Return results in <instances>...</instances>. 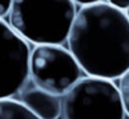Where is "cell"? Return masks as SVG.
<instances>
[{
    "instance_id": "5b68a950",
    "label": "cell",
    "mask_w": 129,
    "mask_h": 119,
    "mask_svg": "<svg viewBox=\"0 0 129 119\" xmlns=\"http://www.w3.org/2000/svg\"><path fill=\"white\" fill-rule=\"evenodd\" d=\"M28 43L0 18V99L17 95L29 79L32 51Z\"/></svg>"
},
{
    "instance_id": "6da1fadb",
    "label": "cell",
    "mask_w": 129,
    "mask_h": 119,
    "mask_svg": "<svg viewBox=\"0 0 129 119\" xmlns=\"http://www.w3.org/2000/svg\"><path fill=\"white\" fill-rule=\"evenodd\" d=\"M67 43L86 75L114 80L129 69V19L109 3L82 5Z\"/></svg>"
},
{
    "instance_id": "9c48e42d",
    "label": "cell",
    "mask_w": 129,
    "mask_h": 119,
    "mask_svg": "<svg viewBox=\"0 0 129 119\" xmlns=\"http://www.w3.org/2000/svg\"><path fill=\"white\" fill-rule=\"evenodd\" d=\"M13 0H0V18H4L9 14Z\"/></svg>"
},
{
    "instance_id": "277c9868",
    "label": "cell",
    "mask_w": 129,
    "mask_h": 119,
    "mask_svg": "<svg viewBox=\"0 0 129 119\" xmlns=\"http://www.w3.org/2000/svg\"><path fill=\"white\" fill-rule=\"evenodd\" d=\"M82 72L74 53L62 44H36L30 52L29 77L53 94H66L82 77Z\"/></svg>"
},
{
    "instance_id": "3957f363",
    "label": "cell",
    "mask_w": 129,
    "mask_h": 119,
    "mask_svg": "<svg viewBox=\"0 0 129 119\" xmlns=\"http://www.w3.org/2000/svg\"><path fill=\"white\" fill-rule=\"evenodd\" d=\"M119 87L110 79L81 77L62 95V119H124Z\"/></svg>"
},
{
    "instance_id": "7c38bea8",
    "label": "cell",
    "mask_w": 129,
    "mask_h": 119,
    "mask_svg": "<svg viewBox=\"0 0 129 119\" xmlns=\"http://www.w3.org/2000/svg\"><path fill=\"white\" fill-rule=\"evenodd\" d=\"M125 14H126V17H128V19H129V8L125 10Z\"/></svg>"
},
{
    "instance_id": "30bf717a",
    "label": "cell",
    "mask_w": 129,
    "mask_h": 119,
    "mask_svg": "<svg viewBox=\"0 0 129 119\" xmlns=\"http://www.w3.org/2000/svg\"><path fill=\"white\" fill-rule=\"evenodd\" d=\"M108 3L118 9L124 10V12L129 8V0H108Z\"/></svg>"
},
{
    "instance_id": "7a4b0ae2",
    "label": "cell",
    "mask_w": 129,
    "mask_h": 119,
    "mask_svg": "<svg viewBox=\"0 0 129 119\" xmlns=\"http://www.w3.org/2000/svg\"><path fill=\"white\" fill-rule=\"evenodd\" d=\"M74 0H13L9 24L33 44H62L76 18Z\"/></svg>"
},
{
    "instance_id": "52a82bcc",
    "label": "cell",
    "mask_w": 129,
    "mask_h": 119,
    "mask_svg": "<svg viewBox=\"0 0 129 119\" xmlns=\"http://www.w3.org/2000/svg\"><path fill=\"white\" fill-rule=\"evenodd\" d=\"M0 119H41L20 100L13 98L0 99Z\"/></svg>"
},
{
    "instance_id": "8992f818",
    "label": "cell",
    "mask_w": 129,
    "mask_h": 119,
    "mask_svg": "<svg viewBox=\"0 0 129 119\" xmlns=\"http://www.w3.org/2000/svg\"><path fill=\"white\" fill-rule=\"evenodd\" d=\"M18 100L41 119H58L62 109V96L38 86L30 77L19 90Z\"/></svg>"
},
{
    "instance_id": "8fae6325",
    "label": "cell",
    "mask_w": 129,
    "mask_h": 119,
    "mask_svg": "<svg viewBox=\"0 0 129 119\" xmlns=\"http://www.w3.org/2000/svg\"><path fill=\"white\" fill-rule=\"evenodd\" d=\"M76 4H80V5H89V4H94V3H99V2H103V0H74Z\"/></svg>"
},
{
    "instance_id": "ba28073f",
    "label": "cell",
    "mask_w": 129,
    "mask_h": 119,
    "mask_svg": "<svg viewBox=\"0 0 129 119\" xmlns=\"http://www.w3.org/2000/svg\"><path fill=\"white\" fill-rule=\"evenodd\" d=\"M119 91L123 100V105L125 109V113L129 115V69L119 77Z\"/></svg>"
}]
</instances>
